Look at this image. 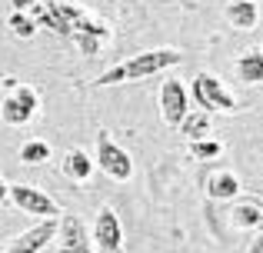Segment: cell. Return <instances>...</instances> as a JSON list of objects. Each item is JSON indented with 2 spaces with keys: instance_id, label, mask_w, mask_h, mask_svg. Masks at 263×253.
I'll return each mask as SVG.
<instances>
[{
  "instance_id": "obj_7",
  "label": "cell",
  "mask_w": 263,
  "mask_h": 253,
  "mask_svg": "<svg viewBox=\"0 0 263 253\" xmlns=\"http://www.w3.org/2000/svg\"><path fill=\"white\" fill-rule=\"evenodd\" d=\"M90 243L97 253H123L127 240H123V227L114 207H100L93 217V230H90Z\"/></svg>"
},
{
  "instance_id": "obj_6",
  "label": "cell",
  "mask_w": 263,
  "mask_h": 253,
  "mask_svg": "<svg viewBox=\"0 0 263 253\" xmlns=\"http://www.w3.org/2000/svg\"><path fill=\"white\" fill-rule=\"evenodd\" d=\"M7 200H10L20 213L40 217V220H57V217L64 213L60 203L53 200L50 193H44L40 187H33V183H13V187H7Z\"/></svg>"
},
{
  "instance_id": "obj_14",
  "label": "cell",
  "mask_w": 263,
  "mask_h": 253,
  "mask_svg": "<svg viewBox=\"0 0 263 253\" xmlns=\"http://www.w3.org/2000/svg\"><path fill=\"white\" fill-rule=\"evenodd\" d=\"M237 77L243 80L247 87L263 84V50H260V47H250L247 53H240V60H237Z\"/></svg>"
},
{
  "instance_id": "obj_15",
  "label": "cell",
  "mask_w": 263,
  "mask_h": 253,
  "mask_svg": "<svg viewBox=\"0 0 263 253\" xmlns=\"http://www.w3.org/2000/svg\"><path fill=\"white\" fill-rule=\"evenodd\" d=\"M177 130L186 137V143L203 140V137H210V130H213V117H210V113H203V110H190L183 120H180Z\"/></svg>"
},
{
  "instance_id": "obj_4",
  "label": "cell",
  "mask_w": 263,
  "mask_h": 253,
  "mask_svg": "<svg viewBox=\"0 0 263 253\" xmlns=\"http://www.w3.org/2000/svg\"><path fill=\"white\" fill-rule=\"evenodd\" d=\"M190 97L197 100V107L203 113H210V117H213V113H233L240 107L237 97L223 87V80H220L217 73H210V70H200L197 77H193Z\"/></svg>"
},
{
  "instance_id": "obj_18",
  "label": "cell",
  "mask_w": 263,
  "mask_h": 253,
  "mask_svg": "<svg viewBox=\"0 0 263 253\" xmlns=\"http://www.w3.org/2000/svg\"><path fill=\"white\" fill-rule=\"evenodd\" d=\"M186 153H190V160L206 163V160H217V157L223 153V143H220V140H213V137H203V140L186 143Z\"/></svg>"
},
{
  "instance_id": "obj_9",
  "label": "cell",
  "mask_w": 263,
  "mask_h": 253,
  "mask_svg": "<svg viewBox=\"0 0 263 253\" xmlns=\"http://www.w3.org/2000/svg\"><path fill=\"white\" fill-rule=\"evenodd\" d=\"M190 113V93L180 80H163L160 87V120L167 127H180V120Z\"/></svg>"
},
{
  "instance_id": "obj_11",
  "label": "cell",
  "mask_w": 263,
  "mask_h": 253,
  "mask_svg": "<svg viewBox=\"0 0 263 253\" xmlns=\"http://www.w3.org/2000/svg\"><path fill=\"white\" fill-rule=\"evenodd\" d=\"M223 17L233 30L250 33V30H257V24H260V4L257 0H227Z\"/></svg>"
},
{
  "instance_id": "obj_20",
  "label": "cell",
  "mask_w": 263,
  "mask_h": 253,
  "mask_svg": "<svg viewBox=\"0 0 263 253\" xmlns=\"http://www.w3.org/2000/svg\"><path fill=\"white\" fill-rule=\"evenodd\" d=\"M33 4H37V0H10V7H13V10H20V13H27Z\"/></svg>"
},
{
  "instance_id": "obj_24",
  "label": "cell",
  "mask_w": 263,
  "mask_h": 253,
  "mask_svg": "<svg viewBox=\"0 0 263 253\" xmlns=\"http://www.w3.org/2000/svg\"><path fill=\"white\" fill-rule=\"evenodd\" d=\"M0 253H4V247H0Z\"/></svg>"
},
{
  "instance_id": "obj_3",
  "label": "cell",
  "mask_w": 263,
  "mask_h": 253,
  "mask_svg": "<svg viewBox=\"0 0 263 253\" xmlns=\"http://www.w3.org/2000/svg\"><path fill=\"white\" fill-rule=\"evenodd\" d=\"M4 84L10 87V93L0 100V124L27 127L33 117H37V110H40V93L33 90L30 84H17V80H10V77H7Z\"/></svg>"
},
{
  "instance_id": "obj_19",
  "label": "cell",
  "mask_w": 263,
  "mask_h": 253,
  "mask_svg": "<svg viewBox=\"0 0 263 253\" xmlns=\"http://www.w3.org/2000/svg\"><path fill=\"white\" fill-rule=\"evenodd\" d=\"M7 30H10L17 40H30V37H37V30H40V27L33 24V17H30V13L13 10L10 17H7Z\"/></svg>"
},
{
  "instance_id": "obj_13",
  "label": "cell",
  "mask_w": 263,
  "mask_h": 253,
  "mask_svg": "<svg viewBox=\"0 0 263 253\" xmlns=\"http://www.w3.org/2000/svg\"><path fill=\"white\" fill-rule=\"evenodd\" d=\"M60 170H64V177L67 180H73V183H87L90 177H93V160H90V153L87 150H67L64 153V160H60Z\"/></svg>"
},
{
  "instance_id": "obj_5",
  "label": "cell",
  "mask_w": 263,
  "mask_h": 253,
  "mask_svg": "<svg viewBox=\"0 0 263 253\" xmlns=\"http://www.w3.org/2000/svg\"><path fill=\"white\" fill-rule=\"evenodd\" d=\"M93 167H100L110 180L127 183L130 177H134V157H130L107 130H100V133H97V160H93Z\"/></svg>"
},
{
  "instance_id": "obj_21",
  "label": "cell",
  "mask_w": 263,
  "mask_h": 253,
  "mask_svg": "<svg viewBox=\"0 0 263 253\" xmlns=\"http://www.w3.org/2000/svg\"><path fill=\"white\" fill-rule=\"evenodd\" d=\"M247 253H263V233H257L250 240V247H247Z\"/></svg>"
},
{
  "instance_id": "obj_16",
  "label": "cell",
  "mask_w": 263,
  "mask_h": 253,
  "mask_svg": "<svg viewBox=\"0 0 263 253\" xmlns=\"http://www.w3.org/2000/svg\"><path fill=\"white\" fill-rule=\"evenodd\" d=\"M50 153H53V150H50L47 140H27V143H20V150H17L20 163H27V167H40V163H47Z\"/></svg>"
},
{
  "instance_id": "obj_17",
  "label": "cell",
  "mask_w": 263,
  "mask_h": 253,
  "mask_svg": "<svg viewBox=\"0 0 263 253\" xmlns=\"http://www.w3.org/2000/svg\"><path fill=\"white\" fill-rule=\"evenodd\" d=\"M257 217H260V203H233L230 207V223L237 230H257Z\"/></svg>"
},
{
  "instance_id": "obj_23",
  "label": "cell",
  "mask_w": 263,
  "mask_h": 253,
  "mask_svg": "<svg viewBox=\"0 0 263 253\" xmlns=\"http://www.w3.org/2000/svg\"><path fill=\"white\" fill-rule=\"evenodd\" d=\"M257 233H263V207H260V217H257Z\"/></svg>"
},
{
  "instance_id": "obj_2",
  "label": "cell",
  "mask_w": 263,
  "mask_h": 253,
  "mask_svg": "<svg viewBox=\"0 0 263 253\" xmlns=\"http://www.w3.org/2000/svg\"><path fill=\"white\" fill-rule=\"evenodd\" d=\"M183 64V53L177 47H157V50H140L134 57L114 64L110 70H103L100 77L93 80L97 87H120V84H140V80H150L163 70H174V67Z\"/></svg>"
},
{
  "instance_id": "obj_22",
  "label": "cell",
  "mask_w": 263,
  "mask_h": 253,
  "mask_svg": "<svg viewBox=\"0 0 263 253\" xmlns=\"http://www.w3.org/2000/svg\"><path fill=\"white\" fill-rule=\"evenodd\" d=\"M7 187H10V183H7L4 177H0V207H4V203H7Z\"/></svg>"
},
{
  "instance_id": "obj_12",
  "label": "cell",
  "mask_w": 263,
  "mask_h": 253,
  "mask_svg": "<svg viewBox=\"0 0 263 253\" xmlns=\"http://www.w3.org/2000/svg\"><path fill=\"white\" fill-rule=\"evenodd\" d=\"M203 190H206L210 200H237L240 197V177L233 170H213V173H206Z\"/></svg>"
},
{
  "instance_id": "obj_10",
  "label": "cell",
  "mask_w": 263,
  "mask_h": 253,
  "mask_svg": "<svg viewBox=\"0 0 263 253\" xmlns=\"http://www.w3.org/2000/svg\"><path fill=\"white\" fill-rule=\"evenodd\" d=\"M57 220H60V217H57ZM57 220H40V223H33V227L24 230V233H20L4 253H40L47 243L53 240V237H57Z\"/></svg>"
},
{
  "instance_id": "obj_1",
  "label": "cell",
  "mask_w": 263,
  "mask_h": 253,
  "mask_svg": "<svg viewBox=\"0 0 263 253\" xmlns=\"http://www.w3.org/2000/svg\"><path fill=\"white\" fill-rule=\"evenodd\" d=\"M30 17L37 27H47L50 33L70 40L84 57H97L114 40V24L97 13H90L77 0H37L30 7Z\"/></svg>"
},
{
  "instance_id": "obj_8",
  "label": "cell",
  "mask_w": 263,
  "mask_h": 253,
  "mask_svg": "<svg viewBox=\"0 0 263 253\" xmlns=\"http://www.w3.org/2000/svg\"><path fill=\"white\" fill-rule=\"evenodd\" d=\"M53 240H57V253H93L90 227L84 223V217H77V213H60Z\"/></svg>"
}]
</instances>
